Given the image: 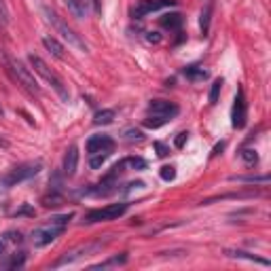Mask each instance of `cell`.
I'll use <instances>...</instances> for the list:
<instances>
[{
	"label": "cell",
	"mask_w": 271,
	"mask_h": 271,
	"mask_svg": "<svg viewBox=\"0 0 271 271\" xmlns=\"http://www.w3.org/2000/svg\"><path fill=\"white\" fill-rule=\"evenodd\" d=\"M212 9H214V5H212V3H208V5H206V9H203V11H201V17H199V26H201V32H203V34H208V30H210Z\"/></svg>",
	"instance_id": "cell-19"
},
{
	"label": "cell",
	"mask_w": 271,
	"mask_h": 271,
	"mask_svg": "<svg viewBox=\"0 0 271 271\" xmlns=\"http://www.w3.org/2000/svg\"><path fill=\"white\" fill-rule=\"evenodd\" d=\"M231 180H237V182H269V176H231Z\"/></svg>",
	"instance_id": "cell-25"
},
{
	"label": "cell",
	"mask_w": 271,
	"mask_h": 271,
	"mask_svg": "<svg viewBox=\"0 0 271 271\" xmlns=\"http://www.w3.org/2000/svg\"><path fill=\"white\" fill-rule=\"evenodd\" d=\"M43 45H45V49L49 51L51 55L57 57V60H64V45L57 41V38H53V36H45V38H43Z\"/></svg>",
	"instance_id": "cell-12"
},
{
	"label": "cell",
	"mask_w": 271,
	"mask_h": 271,
	"mask_svg": "<svg viewBox=\"0 0 271 271\" xmlns=\"http://www.w3.org/2000/svg\"><path fill=\"white\" fill-rule=\"evenodd\" d=\"M114 121V110L110 108H104V110H98L93 117V125H108Z\"/></svg>",
	"instance_id": "cell-18"
},
{
	"label": "cell",
	"mask_w": 271,
	"mask_h": 271,
	"mask_svg": "<svg viewBox=\"0 0 271 271\" xmlns=\"http://www.w3.org/2000/svg\"><path fill=\"white\" fill-rule=\"evenodd\" d=\"M64 5L68 7V11H70L74 17H79V19H83L87 13H89V11H87V7L81 3V0H64Z\"/></svg>",
	"instance_id": "cell-16"
},
{
	"label": "cell",
	"mask_w": 271,
	"mask_h": 271,
	"mask_svg": "<svg viewBox=\"0 0 271 271\" xmlns=\"http://www.w3.org/2000/svg\"><path fill=\"white\" fill-rule=\"evenodd\" d=\"M127 212V203H110L106 208H98V210H91L87 212L85 222L87 225H93V222H104V220H114L123 216Z\"/></svg>",
	"instance_id": "cell-5"
},
{
	"label": "cell",
	"mask_w": 271,
	"mask_h": 271,
	"mask_svg": "<svg viewBox=\"0 0 271 271\" xmlns=\"http://www.w3.org/2000/svg\"><path fill=\"white\" fill-rule=\"evenodd\" d=\"M161 26L163 28H170V30H178V28L182 26V15L180 13H166L161 19Z\"/></svg>",
	"instance_id": "cell-13"
},
{
	"label": "cell",
	"mask_w": 271,
	"mask_h": 271,
	"mask_svg": "<svg viewBox=\"0 0 271 271\" xmlns=\"http://www.w3.org/2000/svg\"><path fill=\"white\" fill-rule=\"evenodd\" d=\"M174 5H176V0H140V3L131 9V17L133 19H140V17L149 15L153 11H159V9L174 7Z\"/></svg>",
	"instance_id": "cell-8"
},
{
	"label": "cell",
	"mask_w": 271,
	"mask_h": 271,
	"mask_svg": "<svg viewBox=\"0 0 271 271\" xmlns=\"http://www.w3.org/2000/svg\"><path fill=\"white\" fill-rule=\"evenodd\" d=\"M70 218H72V214L55 216V218H51V222H47V225L34 229V231H32V244H34L36 248L49 246L51 241H55V239L66 231V225L70 222Z\"/></svg>",
	"instance_id": "cell-1"
},
{
	"label": "cell",
	"mask_w": 271,
	"mask_h": 271,
	"mask_svg": "<svg viewBox=\"0 0 271 271\" xmlns=\"http://www.w3.org/2000/svg\"><path fill=\"white\" fill-rule=\"evenodd\" d=\"M0 117H3V108H0Z\"/></svg>",
	"instance_id": "cell-36"
},
{
	"label": "cell",
	"mask_w": 271,
	"mask_h": 271,
	"mask_svg": "<svg viewBox=\"0 0 271 271\" xmlns=\"http://www.w3.org/2000/svg\"><path fill=\"white\" fill-rule=\"evenodd\" d=\"M187 138H189V133H187V131H182V133H178V138H176V147H178V149H182V147H185V142H187Z\"/></svg>",
	"instance_id": "cell-32"
},
{
	"label": "cell",
	"mask_w": 271,
	"mask_h": 271,
	"mask_svg": "<svg viewBox=\"0 0 271 271\" xmlns=\"http://www.w3.org/2000/svg\"><path fill=\"white\" fill-rule=\"evenodd\" d=\"M3 239L7 241V244H22V233H19V231H9V233H5L3 235Z\"/></svg>",
	"instance_id": "cell-26"
},
{
	"label": "cell",
	"mask_w": 271,
	"mask_h": 271,
	"mask_svg": "<svg viewBox=\"0 0 271 271\" xmlns=\"http://www.w3.org/2000/svg\"><path fill=\"white\" fill-rule=\"evenodd\" d=\"M231 123H233L235 129H241L246 125V119H248V102H246V93L244 89H237L235 93V102H233V110H231Z\"/></svg>",
	"instance_id": "cell-7"
},
{
	"label": "cell",
	"mask_w": 271,
	"mask_h": 271,
	"mask_svg": "<svg viewBox=\"0 0 271 271\" xmlns=\"http://www.w3.org/2000/svg\"><path fill=\"white\" fill-rule=\"evenodd\" d=\"M149 114H155V117H163V119H174L178 114V106L172 104L168 100H153L149 102Z\"/></svg>",
	"instance_id": "cell-9"
},
{
	"label": "cell",
	"mask_w": 271,
	"mask_h": 271,
	"mask_svg": "<svg viewBox=\"0 0 271 271\" xmlns=\"http://www.w3.org/2000/svg\"><path fill=\"white\" fill-rule=\"evenodd\" d=\"M241 159H244L248 166H254V163L258 161V155H256V151H252V149H244V151H241Z\"/></svg>",
	"instance_id": "cell-24"
},
{
	"label": "cell",
	"mask_w": 271,
	"mask_h": 271,
	"mask_svg": "<svg viewBox=\"0 0 271 271\" xmlns=\"http://www.w3.org/2000/svg\"><path fill=\"white\" fill-rule=\"evenodd\" d=\"M114 151V140L110 136H91L89 140H87V153L89 155H95V153H112Z\"/></svg>",
	"instance_id": "cell-10"
},
{
	"label": "cell",
	"mask_w": 271,
	"mask_h": 271,
	"mask_svg": "<svg viewBox=\"0 0 271 271\" xmlns=\"http://www.w3.org/2000/svg\"><path fill=\"white\" fill-rule=\"evenodd\" d=\"M159 176L163 180H174V178H176V168H174V166H163L161 172H159Z\"/></svg>",
	"instance_id": "cell-27"
},
{
	"label": "cell",
	"mask_w": 271,
	"mask_h": 271,
	"mask_svg": "<svg viewBox=\"0 0 271 271\" xmlns=\"http://www.w3.org/2000/svg\"><path fill=\"white\" fill-rule=\"evenodd\" d=\"M43 15H45L47 22H49V24L55 28V32L60 34V36L64 38V41H68V45H72V47H76V49H81V51H87V45H85V43L81 41V38H79V34H76V32L72 30V28L68 26V24L64 22V19L53 11V9L43 7Z\"/></svg>",
	"instance_id": "cell-2"
},
{
	"label": "cell",
	"mask_w": 271,
	"mask_h": 271,
	"mask_svg": "<svg viewBox=\"0 0 271 271\" xmlns=\"http://www.w3.org/2000/svg\"><path fill=\"white\" fill-rule=\"evenodd\" d=\"M9 68H11V72L15 74V79L22 83L28 91H32V93H41V87H38L36 79H34V74L30 68H26L24 62H19V60H9Z\"/></svg>",
	"instance_id": "cell-6"
},
{
	"label": "cell",
	"mask_w": 271,
	"mask_h": 271,
	"mask_svg": "<svg viewBox=\"0 0 271 271\" xmlns=\"http://www.w3.org/2000/svg\"><path fill=\"white\" fill-rule=\"evenodd\" d=\"M28 62H30V66L34 68V70H36V72L41 74L47 83H49V85L53 87L55 93L60 95V98H62L64 102L70 100V93H68V89L64 87V81H62L60 76H57V74H55V72L51 70V68L43 62V60H41V57H38V55H28Z\"/></svg>",
	"instance_id": "cell-3"
},
{
	"label": "cell",
	"mask_w": 271,
	"mask_h": 271,
	"mask_svg": "<svg viewBox=\"0 0 271 271\" xmlns=\"http://www.w3.org/2000/svg\"><path fill=\"white\" fill-rule=\"evenodd\" d=\"M147 41H149V43H159L161 36H159L157 32H147Z\"/></svg>",
	"instance_id": "cell-33"
},
{
	"label": "cell",
	"mask_w": 271,
	"mask_h": 271,
	"mask_svg": "<svg viewBox=\"0 0 271 271\" xmlns=\"http://www.w3.org/2000/svg\"><path fill=\"white\" fill-rule=\"evenodd\" d=\"M127 263V254H121V256H112L108 260H104L100 265H93V269H108V267H119Z\"/></svg>",
	"instance_id": "cell-20"
},
{
	"label": "cell",
	"mask_w": 271,
	"mask_h": 271,
	"mask_svg": "<svg viewBox=\"0 0 271 271\" xmlns=\"http://www.w3.org/2000/svg\"><path fill=\"white\" fill-rule=\"evenodd\" d=\"M5 250H7V241H5L3 237H0V256L5 254Z\"/></svg>",
	"instance_id": "cell-35"
},
{
	"label": "cell",
	"mask_w": 271,
	"mask_h": 271,
	"mask_svg": "<svg viewBox=\"0 0 271 271\" xmlns=\"http://www.w3.org/2000/svg\"><path fill=\"white\" fill-rule=\"evenodd\" d=\"M155 149H157V155H159V157H166V155L170 153V149H168L163 142H155Z\"/></svg>",
	"instance_id": "cell-30"
},
{
	"label": "cell",
	"mask_w": 271,
	"mask_h": 271,
	"mask_svg": "<svg viewBox=\"0 0 271 271\" xmlns=\"http://www.w3.org/2000/svg\"><path fill=\"white\" fill-rule=\"evenodd\" d=\"M26 265V254L24 252H17L11 258H7L5 263H0V269H22Z\"/></svg>",
	"instance_id": "cell-17"
},
{
	"label": "cell",
	"mask_w": 271,
	"mask_h": 271,
	"mask_svg": "<svg viewBox=\"0 0 271 271\" xmlns=\"http://www.w3.org/2000/svg\"><path fill=\"white\" fill-rule=\"evenodd\" d=\"M220 89H222V79H216L214 83H212V89H210V104H216L218 102Z\"/></svg>",
	"instance_id": "cell-23"
},
{
	"label": "cell",
	"mask_w": 271,
	"mask_h": 271,
	"mask_svg": "<svg viewBox=\"0 0 271 271\" xmlns=\"http://www.w3.org/2000/svg\"><path fill=\"white\" fill-rule=\"evenodd\" d=\"M168 119H163V117H155V114H151L149 119H144V127H149V129H157L161 127V125H166Z\"/></svg>",
	"instance_id": "cell-22"
},
{
	"label": "cell",
	"mask_w": 271,
	"mask_h": 271,
	"mask_svg": "<svg viewBox=\"0 0 271 271\" xmlns=\"http://www.w3.org/2000/svg\"><path fill=\"white\" fill-rule=\"evenodd\" d=\"M225 149V142H220V144H216V149H214V153H212V157H216V155Z\"/></svg>",
	"instance_id": "cell-34"
},
{
	"label": "cell",
	"mask_w": 271,
	"mask_h": 271,
	"mask_svg": "<svg viewBox=\"0 0 271 271\" xmlns=\"http://www.w3.org/2000/svg\"><path fill=\"white\" fill-rule=\"evenodd\" d=\"M110 157V153H95V155H89V166L93 168V170H98V168H102V163Z\"/></svg>",
	"instance_id": "cell-21"
},
{
	"label": "cell",
	"mask_w": 271,
	"mask_h": 271,
	"mask_svg": "<svg viewBox=\"0 0 271 271\" xmlns=\"http://www.w3.org/2000/svg\"><path fill=\"white\" fill-rule=\"evenodd\" d=\"M125 136H127L129 142H133V140L140 142V140H142V131H140V129H127V131H125Z\"/></svg>",
	"instance_id": "cell-29"
},
{
	"label": "cell",
	"mask_w": 271,
	"mask_h": 271,
	"mask_svg": "<svg viewBox=\"0 0 271 271\" xmlns=\"http://www.w3.org/2000/svg\"><path fill=\"white\" fill-rule=\"evenodd\" d=\"M76 166H79V149L72 144V147L64 153V174L66 176H74Z\"/></svg>",
	"instance_id": "cell-11"
},
{
	"label": "cell",
	"mask_w": 271,
	"mask_h": 271,
	"mask_svg": "<svg viewBox=\"0 0 271 271\" xmlns=\"http://www.w3.org/2000/svg\"><path fill=\"white\" fill-rule=\"evenodd\" d=\"M43 203L47 208H55V206H60L62 203V195H55V193H51V197H45Z\"/></svg>",
	"instance_id": "cell-28"
},
{
	"label": "cell",
	"mask_w": 271,
	"mask_h": 271,
	"mask_svg": "<svg viewBox=\"0 0 271 271\" xmlns=\"http://www.w3.org/2000/svg\"><path fill=\"white\" fill-rule=\"evenodd\" d=\"M0 19L7 24L9 22V11H7V5H5V0H0Z\"/></svg>",
	"instance_id": "cell-31"
},
{
	"label": "cell",
	"mask_w": 271,
	"mask_h": 271,
	"mask_svg": "<svg viewBox=\"0 0 271 271\" xmlns=\"http://www.w3.org/2000/svg\"><path fill=\"white\" fill-rule=\"evenodd\" d=\"M182 72H185V76L189 81H206L208 79V72L203 70L201 66H187Z\"/></svg>",
	"instance_id": "cell-15"
},
{
	"label": "cell",
	"mask_w": 271,
	"mask_h": 271,
	"mask_svg": "<svg viewBox=\"0 0 271 271\" xmlns=\"http://www.w3.org/2000/svg\"><path fill=\"white\" fill-rule=\"evenodd\" d=\"M227 256L244 258V260H250V263H258V265H263V267H269V260L258 258V256H252V254H248V252H241V250H227Z\"/></svg>",
	"instance_id": "cell-14"
},
{
	"label": "cell",
	"mask_w": 271,
	"mask_h": 271,
	"mask_svg": "<svg viewBox=\"0 0 271 271\" xmlns=\"http://www.w3.org/2000/svg\"><path fill=\"white\" fill-rule=\"evenodd\" d=\"M41 170H43V161H41V159L19 163V166H15V168L3 178V187L9 189V187H15V185H19V182H24V180H30V178H34Z\"/></svg>",
	"instance_id": "cell-4"
}]
</instances>
